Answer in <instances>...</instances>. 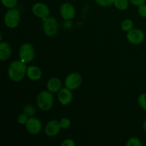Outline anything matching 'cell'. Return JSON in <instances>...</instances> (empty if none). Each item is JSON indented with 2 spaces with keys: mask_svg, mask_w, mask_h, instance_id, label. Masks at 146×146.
<instances>
[{
  "mask_svg": "<svg viewBox=\"0 0 146 146\" xmlns=\"http://www.w3.org/2000/svg\"><path fill=\"white\" fill-rule=\"evenodd\" d=\"M27 71V67L22 61H14L9 65L8 74L10 79L18 82L21 81Z\"/></svg>",
  "mask_w": 146,
  "mask_h": 146,
  "instance_id": "cell-1",
  "label": "cell"
},
{
  "mask_svg": "<svg viewBox=\"0 0 146 146\" xmlns=\"http://www.w3.org/2000/svg\"><path fill=\"white\" fill-rule=\"evenodd\" d=\"M36 104L38 108L44 111L51 109L54 104V96L49 91H43L38 94Z\"/></svg>",
  "mask_w": 146,
  "mask_h": 146,
  "instance_id": "cell-2",
  "label": "cell"
},
{
  "mask_svg": "<svg viewBox=\"0 0 146 146\" xmlns=\"http://www.w3.org/2000/svg\"><path fill=\"white\" fill-rule=\"evenodd\" d=\"M20 21V13L17 9H10L4 16V23L10 29H14L19 25Z\"/></svg>",
  "mask_w": 146,
  "mask_h": 146,
  "instance_id": "cell-3",
  "label": "cell"
},
{
  "mask_svg": "<svg viewBox=\"0 0 146 146\" xmlns=\"http://www.w3.org/2000/svg\"><path fill=\"white\" fill-rule=\"evenodd\" d=\"M43 19V29L46 35L53 36L57 34L58 30V24L54 17H46Z\"/></svg>",
  "mask_w": 146,
  "mask_h": 146,
  "instance_id": "cell-4",
  "label": "cell"
},
{
  "mask_svg": "<svg viewBox=\"0 0 146 146\" xmlns=\"http://www.w3.org/2000/svg\"><path fill=\"white\" fill-rule=\"evenodd\" d=\"M19 55L20 59L23 62H30L33 61L35 56L34 47L31 44L25 43L20 47Z\"/></svg>",
  "mask_w": 146,
  "mask_h": 146,
  "instance_id": "cell-5",
  "label": "cell"
},
{
  "mask_svg": "<svg viewBox=\"0 0 146 146\" xmlns=\"http://www.w3.org/2000/svg\"><path fill=\"white\" fill-rule=\"evenodd\" d=\"M82 83L81 76L78 73H72L67 76L65 80V86L70 90H76L81 86Z\"/></svg>",
  "mask_w": 146,
  "mask_h": 146,
  "instance_id": "cell-6",
  "label": "cell"
},
{
  "mask_svg": "<svg viewBox=\"0 0 146 146\" xmlns=\"http://www.w3.org/2000/svg\"><path fill=\"white\" fill-rule=\"evenodd\" d=\"M145 38L144 33L138 29H132L127 34V39L133 44H139L143 41Z\"/></svg>",
  "mask_w": 146,
  "mask_h": 146,
  "instance_id": "cell-7",
  "label": "cell"
},
{
  "mask_svg": "<svg viewBox=\"0 0 146 146\" xmlns=\"http://www.w3.org/2000/svg\"><path fill=\"white\" fill-rule=\"evenodd\" d=\"M25 125L27 131L32 135L38 134L41 131V128H42L41 121L38 118H33V117H30L29 118Z\"/></svg>",
  "mask_w": 146,
  "mask_h": 146,
  "instance_id": "cell-8",
  "label": "cell"
},
{
  "mask_svg": "<svg viewBox=\"0 0 146 146\" xmlns=\"http://www.w3.org/2000/svg\"><path fill=\"white\" fill-rule=\"evenodd\" d=\"M32 12L36 17L44 19L49 15V8L44 3L38 2L32 7Z\"/></svg>",
  "mask_w": 146,
  "mask_h": 146,
  "instance_id": "cell-9",
  "label": "cell"
},
{
  "mask_svg": "<svg viewBox=\"0 0 146 146\" xmlns=\"http://www.w3.org/2000/svg\"><path fill=\"white\" fill-rule=\"evenodd\" d=\"M60 14L65 20H71L75 16V9L70 3H64L61 6Z\"/></svg>",
  "mask_w": 146,
  "mask_h": 146,
  "instance_id": "cell-10",
  "label": "cell"
},
{
  "mask_svg": "<svg viewBox=\"0 0 146 146\" xmlns=\"http://www.w3.org/2000/svg\"><path fill=\"white\" fill-rule=\"evenodd\" d=\"M61 126L60 122L56 120H52L46 125L45 133L48 136L54 137L58 133Z\"/></svg>",
  "mask_w": 146,
  "mask_h": 146,
  "instance_id": "cell-11",
  "label": "cell"
},
{
  "mask_svg": "<svg viewBox=\"0 0 146 146\" xmlns=\"http://www.w3.org/2000/svg\"><path fill=\"white\" fill-rule=\"evenodd\" d=\"M58 100L62 105L66 106L69 104L73 100V94L71 90L66 87L61 88L58 94Z\"/></svg>",
  "mask_w": 146,
  "mask_h": 146,
  "instance_id": "cell-12",
  "label": "cell"
},
{
  "mask_svg": "<svg viewBox=\"0 0 146 146\" xmlns=\"http://www.w3.org/2000/svg\"><path fill=\"white\" fill-rule=\"evenodd\" d=\"M11 54V47L8 43H0V59L1 61L7 60Z\"/></svg>",
  "mask_w": 146,
  "mask_h": 146,
  "instance_id": "cell-13",
  "label": "cell"
},
{
  "mask_svg": "<svg viewBox=\"0 0 146 146\" xmlns=\"http://www.w3.org/2000/svg\"><path fill=\"white\" fill-rule=\"evenodd\" d=\"M47 88L51 93H56L61 88V81L56 77L50 78L47 82Z\"/></svg>",
  "mask_w": 146,
  "mask_h": 146,
  "instance_id": "cell-14",
  "label": "cell"
},
{
  "mask_svg": "<svg viewBox=\"0 0 146 146\" xmlns=\"http://www.w3.org/2000/svg\"><path fill=\"white\" fill-rule=\"evenodd\" d=\"M27 74L29 79L32 81H38L41 77V71L38 67L31 66L27 68Z\"/></svg>",
  "mask_w": 146,
  "mask_h": 146,
  "instance_id": "cell-15",
  "label": "cell"
},
{
  "mask_svg": "<svg viewBox=\"0 0 146 146\" xmlns=\"http://www.w3.org/2000/svg\"><path fill=\"white\" fill-rule=\"evenodd\" d=\"M113 4L118 9L123 11L128 7V0H115Z\"/></svg>",
  "mask_w": 146,
  "mask_h": 146,
  "instance_id": "cell-16",
  "label": "cell"
},
{
  "mask_svg": "<svg viewBox=\"0 0 146 146\" xmlns=\"http://www.w3.org/2000/svg\"><path fill=\"white\" fill-rule=\"evenodd\" d=\"M133 27V23L131 19H125L121 23V28L124 31H129Z\"/></svg>",
  "mask_w": 146,
  "mask_h": 146,
  "instance_id": "cell-17",
  "label": "cell"
},
{
  "mask_svg": "<svg viewBox=\"0 0 146 146\" xmlns=\"http://www.w3.org/2000/svg\"><path fill=\"white\" fill-rule=\"evenodd\" d=\"M24 114L28 117H33V115L35 114V108L31 105H27L24 108Z\"/></svg>",
  "mask_w": 146,
  "mask_h": 146,
  "instance_id": "cell-18",
  "label": "cell"
},
{
  "mask_svg": "<svg viewBox=\"0 0 146 146\" xmlns=\"http://www.w3.org/2000/svg\"><path fill=\"white\" fill-rule=\"evenodd\" d=\"M3 5L9 9H12L17 4V0H1Z\"/></svg>",
  "mask_w": 146,
  "mask_h": 146,
  "instance_id": "cell-19",
  "label": "cell"
},
{
  "mask_svg": "<svg viewBox=\"0 0 146 146\" xmlns=\"http://www.w3.org/2000/svg\"><path fill=\"white\" fill-rule=\"evenodd\" d=\"M141 145L142 144H141V141L135 137L130 138L126 143L127 146H141Z\"/></svg>",
  "mask_w": 146,
  "mask_h": 146,
  "instance_id": "cell-20",
  "label": "cell"
},
{
  "mask_svg": "<svg viewBox=\"0 0 146 146\" xmlns=\"http://www.w3.org/2000/svg\"><path fill=\"white\" fill-rule=\"evenodd\" d=\"M138 104L143 109L146 110V94H141L138 97Z\"/></svg>",
  "mask_w": 146,
  "mask_h": 146,
  "instance_id": "cell-21",
  "label": "cell"
},
{
  "mask_svg": "<svg viewBox=\"0 0 146 146\" xmlns=\"http://www.w3.org/2000/svg\"><path fill=\"white\" fill-rule=\"evenodd\" d=\"M98 5L101 6V7H108L111 6L114 3L115 0H94Z\"/></svg>",
  "mask_w": 146,
  "mask_h": 146,
  "instance_id": "cell-22",
  "label": "cell"
},
{
  "mask_svg": "<svg viewBox=\"0 0 146 146\" xmlns=\"http://www.w3.org/2000/svg\"><path fill=\"white\" fill-rule=\"evenodd\" d=\"M60 124H61V128L63 129H66L69 128L71 125V121L67 118H64L60 121Z\"/></svg>",
  "mask_w": 146,
  "mask_h": 146,
  "instance_id": "cell-23",
  "label": "cell"
},
{
  "mask_svg": "<svg viewBox=\"0 0 146 146\" xmlns=\"http://www.w3.org/2000/svg\"><path fill=\"white\" fill-rule=\"evenodd\" d=\"M28 116H27L26 114H21V115H19L18 117V122L20 124L23 125V124H26V123L28 121Z\"/></svg>",
  "mask_w": 146,
  "mask_h": 146,
  "instance_id": "cell-24",
  "label": "cell"
},
{
  "mask_svg": "<svg viewBox=\"0 0 146 146\" xmlns=\"http://www.w3.org/2000/svg\"><path fill=\"white\" fill-rule=\"evenodd\" d=\"M138 13L143 17H146V4H143L138 8Z\"/></svg>",
  "mask_w": 146,
  "mask_h": 146,
  "instance_id": "cell-25",
  "label": "cell"
},
{
  "mask_svg": "<svg viewBox=\"0 0 146 146\" xmlns=\"http://www.w3.org/2000/svg\"><path fill=\"white\" fill-rule=\"evenodd\" d=\"M62 146H75L76 143L73 140L71 139H66L61 144Z\"/></svg>",
  "mask_w": 146,
  "mask_h": 146,
  "instance_id": "cell-26",
  "label": "cell"
},
{
  "mask_svg": "<svg viewBox=\"0 0 146 146\" xmlns=\"http://www.w3.org/2000/svg\"><path fill=\"white\" fill-rule=\"evenodd\" d=\"M130 1H131V4H133V5L140 7V6L145 4V0H130Z\"/></svg>",
  "mask_w": 146,
  "mask_h": 146,
  "instance_id": "cell-27",
  "label": "cell"
},
{
  "mask_svg": "<svg viewBox=\"0 0 146 146\" xmlns=\"http://www.w3.org/2000/svg\"><path fill=\"white\" fill-rule=\"evenodd\" d=\"M143 128L145 130V131L146 132V120L144 121V123H143Z\"/></svg>",
  "mask_w": 146,
  "mask_h": 146,
  "instance_id": "cell-28",
  "label": "cell"
}]
</instances>
